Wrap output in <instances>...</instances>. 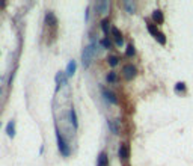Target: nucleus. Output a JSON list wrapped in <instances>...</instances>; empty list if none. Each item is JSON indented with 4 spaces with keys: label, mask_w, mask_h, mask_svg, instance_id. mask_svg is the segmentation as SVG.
Wrapping results in <instances>:
<instances>
[{
    "label": "nucleus",
    "mask_w": 193,
    "mask_h": 166,
    "mask_svg": "<svg viewBox=\"0 0 193 166\" xmlns=\"http://www.w3.org/2000/svg\"><path fill=\"white\" fill-rule=\"evenodd\" d=\"M94 55H95V47H94V44H91V46L85 47V50H83V55H82V64H83V67H85V68L91 65Z\"/></svg>",
    "instance_id": "f257e3e1"
},
{
    "label": "nucleus",
    "mask_w": 193,
    "mask_h": 166,
    "mask_svg": "<svg viewBox=\"0 0 193 166\" xmlns=\"http://www.w3.org/2000/svg\"><path fill=\"white\" fill-rule=\"evenodd\" d=\"M56 137H57V146H59V151L62 153V155H69V146L66 145L64 136L59 133V130H56Z\"/></svg>",
    "instance_id": "f03ea898"
},
{
    "label": "nucleus",
    "mask_w": 193,
    "mask_h": 166,
    "mask_svg": "<svg viewBox=\"0 0 193 166\" xmlns=\"http://www.w3.org/2000/svg\"><path fill=\"white\" fill-rule=\"evenodd\" d=\"M122 73H124V77L130 80V78H133L137 74V69H136L134 65H125L124 69H122Z\"/></svg>",
    "instance_id": "7ed1b4c3"
},
{
    "label": "nucleus",
    "mask_w": 193,
    "mask_h": 166,
    "mask_svg": "<svg viewBox=\"0 0 193 166\" xmlns=\"http://www.w3.org/2000/svg\"><path fill=\"white\" fill-rule=\"evenodd\" d=\"M112 35H113V38H115V42H116V46H118V47L124 46V38H122L121 32H119L116 27H112Z\"/></svg>",
    "instance_id": "20e7f679"
},
{
    "label": "nucleus",
    "mask_w": 193,
    "mask_h": 166,
    "mask_svg": "<svg viewBox=\"0 0 193 166\" xmlns=\"http://www.w3.org/2000/svg\"><path fill=\"white\" fill-rule=\"evenodd\" d=\"M103 97L106 98L109 103H112V104H118V98H116V95L113 94L112 91H106V89H104V91H103Z\"/></svg>",
    "instance_id": "39448f33"
},
{
    "label": "nucleus",
    "mask_w": 193,
    "mask_h": 166,
    "mask_svg": "<svg viewBox=\"0 0 193 166\" xmlns=\"http://www.w3.org/2000/svg\"><path fill=\"white\" fill-rule=\"evenodd\" d=\"M76 68H77L76 62H74V60H69V62H68V67H66V76H68V77H73L74 73H76Z\"/></svg>",
    "instance_id": "423d86ee"
},
{
    "label": "nucleus",
    "mask_w": 193,
    "mask_h": 166,
    "mask_svg": "<svg viewBox=\"0 0 193 166\" xmlns=\"http://www.w3.org/2000/svg\"><path fill=\"white\" fill-rule=\"evenodd\" d=\"M109 160H107V154L106 153H100L98 155V162H96V166H107Z\"/></svg>",
    "instance_id": "0eeeda50"
},
{
    "label": "nucleus",
    "mask_w": 193,
    "mask_h": 166,
    "mask_svg": "<svg viewBox=\"0 0 193 166\" xmlns=\"http://www.w3.org/2000/svg\"><path fill=\"white\" fill-rule=\"evenodd\" d=\"M119 157H121L122 160L128 159V146H127L125 144H122V145L119 146Z\"/></svg>",
    "instance_id": "6e6552de"
},
{
    "label": "nucleus",
    "mask_w": 193,
    "mask_h": 166,
    "mask_svg": "<svg viewBox=\"0 0 193 166\" xmlns=\"http://www.w3.org/2000/svg\"><path fill=\"white\" fill-rule=\"evenodd\" d=\"M152 20H154L155 23H159V24L163 23V20H164V18H163V12H162L160 9H155V11L152 12Z\"/></svg>",
    "instance_id": "1a4fd4ad"
},
{
    "label": "nucleus",
    "mask_w": 193,
    "mask_h": 166,
    "mask_svg": "<svg viewBox=\"0 0 193 166\" xmlns=\"http://www.w3.org/2000/svg\"><path fill=\"white\" fill-rule=\"evenodd\" d=\"M45 21H47V24H48V26H51V27H55V26L57 24V20H56L55 14H51V12H48V14H47Z\"/></svg>",
    "instance_id": "9d476101"
},
{
    "label": "nucleus",
    "mask_w": 193,
    "mask_h": 166,
    "mask_svg": "<svg viewBox=\"0 0 193 166\" xmlns=\"http://www.w3.org/2000/svg\"><path fill=\"white\" fill-rule=\"evenodd\" d=\"M107 8H109V2H98V3H96V11H98L100 14L106 12Z\"/></svg>",
    "instance_id": "9b49d317"
},
{
    "label": "nucleus",
    "mask_w": 193,
    "mask_h": 166,
    "mask_svg": "<svg viewBox=\"0 0 193 166\" xmlns=\"http://www.w3.org/2000/svg\"><path fill=\"white\" fill-rule=\"evenodd\" d=\"M69 119H71V122H73V127L77 128L78 127V119H77V115H76V110L74 109L69 110Z\"/></svg>",
    "instance_id": "f8f14e48"
},
{
    "label": "nucleus",
    "mask_w": 193,
    "mask_h": 166,
    "mask_svg": "<svg viewBox=\"0 0 193 166\" xmlns=\"http://www.w3.org/2000/svg\"><path fill=\"white\" fill-rule=\"evenodd\" d=\"M14 125H15V124H14L12 121L6 125V133H8V136H9V137H14V136H15V127H14Z\"/></svg>",
    "instance_id": "ddd939ff"
},
{
    "label": "nucleus",
    "mask_w": 193,
    "mask_h": 166,
    "mask_svg": "<svg viewBox=\"0 0 193 166\" xmlns=\"http://www.w3.org/2000/svg\"><path fill=\"white\" fill-rule=\"evenodd\" d=\"M124 8H125V11L130 12V14L134 12V3L133 2H124Z\"/></svg>",
    "instance_id": "4468645a"
},
{
    "label": "nucleus",
    "mask_w": 193,
    "mask_h": 166,
    "mask_svg": "<svg viewBox=\"0 0 193 166\" xmlns=\"http://www.w3.org/2000/svg\"><path fill=\"white\" fill-rule=\"evenodd\" d=\"M148 32H150L151 35H154V36H157L159 35V30H157V27L154 24H151V23H148Z\"/></svg>",
    "instance_id": "2eb2a0df"
},
{
    "label": "nucleus",
    "mask_w": 193,
    "mask_h": 166,
    "mask_svg": "<svg viewBox=\"0 0 193 166\" xmlns=\"http://www.w3.org/2000/svg\"><path fill=\"white\" fill-rule=\"evenodd\" d=\"M125 55H127V56H134V55H136V50H134V47H133V44H128V46H127V50H125Z\"/></svg>",
    "instance_id": "dca6fc26"
},
{
    "label": "nucleus",
    "mask_w": 193,
    "mask_h": 166,
    "mask_svg": "<svg viewBox=\"0 0 193 166\" xmlns=\"http://www.w3.org/2000/svg\"><path fill=\"white\" fill-rule=\"evenodd\" d=\"M175 91L177 92H184L186 91V85H184V82H178L177 85H175Z\"/></svg>",
    "instance_id": "f3484780"
},
{
    "label": "nucleus",
    "mask_w": 193,
    "mask_h": 166,
    "mask_svg": "<svg viewBox=\"0 0 193 166\" xmlns=\"http://www.w3.org/2000/svg\"><path fill=\"white\" fill-rule=\"evenodd\" d=\"M118 62H119V59L116 56H109V65L110 67H116Z\"/></svg>",
    "instance_id": "a211bd4d"
},
{
    "label": "nucleus",
    "mask_w": 193,
    "mask_h": 166,
    "mask_svg": "<svg viewBox=\"0 0 193 166\" xmlns=\"http://www.w3.org/2000/svg\"><path fill=\"white\" fill-rule=\"evenodd\" d=\"M101 27H103V32L107 33L109 32V20H103L101 21Z\"/></svg>",
    "instance_id": "6ab92c4d"
},
{
    "label": "nucleus",
    "mask_w": 193,
    "mask_h": 166,
    "mask_svg": "<svg viewBox=\"0 0 193 166\" xmlns=\"http://www.w3.org/2000/svg\"><path fill=\"white\" fill-rule=\"evenodd\" d=\"M101 46H103L104 48H110L112 42L109 41V38H103V39H101Z\"/></svg>",
    "instance_id": "aec40b11"
},
{
    "label": "nucleus",
    "mask_w": 193,
    "mask_h": 166,
    "mask_svg": "<svg viewBox=\"0 0 193 166\" xmlns=\"http://www.w3.org/2000/svg\"><path fill=\"white\" fill-rule=\"evenodd\" d=\"M155 38H157V41H159L160 44H166V36H164L163 33H160V32H159V35H157Z\"/></svg>",
    "instance_id": "412c9836"
},
{
    "label": "nucleus",
    "mask_w": 193,
    "mask_h": 166,
    "mask_svg": "<svg viewBox=\"0 0 193 166\" xmlns=\"http://www.w3.org/2000/svg\"><path fill=\"white\" fill-rule=\"evenodd\" d=\"M106 78H107V82L113 83V82H116V74H115V73H109Z\"/></svg>",
    "instance_id": "4be33fe9"
},
{
    "label": "nucleus",
    "mask_w": 193,
    "mask_h": 166,
    "mask_svg": "<svg viewBox=\"0 0 193 166\" xmlns=\"http://www.w3.org/2000/svg\"><path fill=\"white\" fill-rule=\"evenodd\" d=\"M109 127H110V130H112V132H113V133H118V128H116L115 125H113V124H112V122H109Z\"/></svg>",
    "instance_id": "5701e85b"
}]
</instances>
